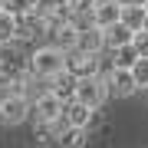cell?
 Returning <instances> with one entry per match:
<instances>
[{"instance_id": "6da1fadb", "label": "cell", "mask_w": 148, "mask_h": 148, "mask_svg": "<svg viewBox=\"0 0 148 148\" xmlns=\"http://www.w3.org/2000/svg\"><path fill=\"white\" fill-rule=\"evenodd\" d=\"M27 66H30V73L36 76V79H53L56 73L66 69V53L56 46V43L53 46H40L36 53L27 59Z\"/></svg>"}, {"instance_id": "7a4b0ae2", "label": "cell", "mask_w": 148, "mask_h": 148, "mask_svg": "<svg viewBox=\"0 0 148 148\" xmlns=\"http://www.w3.org/2000/svg\"><path fill=\"white\" fill-rule=\"evenodd\" d=\"M30 112H33V102L23 92H10L0 99V122H7V125H20Z\"/></svg>"}, {"instance_id": "3957f363", "label": "cell", "mask_w": 148, "mask_h": 148, "mask_svg": "<svg viewBox=\"0 0 148 148\" xmlns=\"http://www.w3.org/2000/svg\"><path fill=\"white\" fill-rule=\"evenodd\" d=\"M106 95H109V82L102 76H82L76 82V99L86 102V106H92V109H99L106 102Z\"/></svg>"}, {"instance_id": "277c9868", "label": "cell", "mask_w": 148, "mask_h": 148, "mask_svg": "<svg viewBox=\"0 0 148 148\" xmlns=\"http://www.w3.org/2000/svg\"><path fill=\"white\" fill-rule=\"evenodd\" d=\"M66 69L73 76H79V79L82 76H99L102 73V59H99V53H86V49L76 46V49L66 53Z\"/></svg>"}, {"instance_id": "5b68a950", "label": "cell", "mask_w": 148, "mask_h": 148, "mask_svg": "<svg viewBox=\"0 0 148 148\" xmlns=\"http://www.w3.org/2000/svg\"><path fill=\"white\" fill-rule=\"evenodd\" d=\"M106 82H109V92L119 95V99H125V95H132V92L138 89L135 73H132V69H122V66H112V69H109Z\"/></svg>"}, {"instance_id": "8992f818", "label": "cell", "mask_w": 148, "mask_h": 148, "mask_svg": "<svg viewBox=\"0 0 148 148\" xmlns=\"http://www.w3.org/2000/svg\"><path fill=\"white\" fill-rule=\"evenodd\" d=\"M63 109H66V102L59 99L56 92H43V95H36V102H33V115H36V122H53V119H59L63 115Z\"/></svg>"}, {"instance_id": "52a82bcc", "label": "cell", "mask_w": 148, "mask_h": 148, "mask_svg": "<svg viewBox=\"0 0 148 148\" xmlns=\"http://www.w3.org/2000/svg\"><path fill=\"white\" fill-rule=\"evenodd\" d=\"M122 0H95V10H92V16H95V27H112V23H119L122 20Z\"/></svg>"}, {"instance_id": "ba28073f", "label": "cell", "mask_w": 148, "mask_h": 148, "mask_svg": "<svg viewBox=\"0 0 148 148\" xmlns=\"http://www.w3.org/2000/svg\"><path fill=\"white\" fill-rule=\"evenodd\" d=\"M76 82H79V76H73L69 69H63V73L53 76V79H46V89L56 92L63 102H69V99H76Z\"/></svg>"}, {"instance_id": "9c48e42d", "label": "cell", "mask_w": 148, "mask_h": 148, "mask_svg": "<svg viewBox=\"0 0 148 148\" xmlns=\"http://www.w3.org/2000/svg\"><path fill=\"white\" fill-rule=\"evenodd\" d=\"M63 112H66L69 125H79V128H89V122H92V115H95V109L86 106V102H79V99H69Z\"/></svg>"}, {"instance_id": "30bf717a", "label": "cell", "mask_w": 148, "mask_h": 148, "mask_svg": "<svg viewBox=\"0 0 148 148\" xmlns=\"http://www.w3.org/2000/svg\"><path fill=\"white\" fill-rule=\"evenodd\" d=\"M79 49H86V53H102L106 49V30L95 27V23L79 30Z\"/></svg>"}, {"instance_id": "8fae6325", "label": "cell", "mask_w": 148, "mask_h": 148, "mask_svg": "<svg viewBox=\"0 0 148 148\" xmlns=\"http://www.w3.org/2000/svg\"><path fill=\"white\" fill-rule=\"evenodd\" d=\"M135 40V30L128 27V23H112V27H106V49H119V46H125V43H132Z\"/></svg>"}, {"instance_id": "7c38bea8", "label": "cell", "mask_w": 148, "mask_h": 148, "mask_svg": "<svg viewBox=\"0 0 148 148\" xmlns=\"http://www.w3.org/2000/svg\"><path fill=\"white\" fill-rule=\"evenodd\" d=\"M49 36H53V43L63 49V53H69V49L79 46V30L73 27V20L63 23V27H56V30H49Z\"/></svg>"}, {"instance_id": "4fadbf2b", "label": "cell", "mask_w": 148, "mask_h": 148, "mask_svg": "<svg viewBox=\"0 0 148 148\" xmlns=\"http://www.w3.org/2000/svg\"><path fill=\"white\" fill-rule=\"evenodd\" d=\"M122 23H128L135 33L148 27V3H138V7H125L122 10Z\"/></svg>"}, {"instance_id": "5bb4252c", "label": "cell", "mask_w": 148, "mask_h": 148, "mask_svg": "<svg viewBox=\"0 0 148 148\" xmlns=\"http://www.w3.org/2000/svg\"><path fill=\"white\" fill-rule=\"evenodd\" d=\"M138 59H142V53L135 49V43H125V46L112 49V66H122V69H132Z\"/></svg>"}, {"instance_id": "9a60e30c", "label": "cell", "mask_w": 148, "mask_h": 148, "mask_svg": "<svg viewBox=\"0 0 148 148\" xmlns=\"http://www.w3.org/2000/svg\"><path fill=\"white\" fill-rule=\"evenodd\" d=\"M86 138H89V128L69 125L66 132L59 135V145H63V148H86Z\"/></svg>"}, {"instance_id": "2e32d148", "label": "cell", "mask_w": 148, "mask_h": 148, "mask_svg": "<svg viewBox=\"0 0 148 148\" xmlns=\"http://www.w3.org/2000/svg\"><path fill=\"white\" fill-rule=\"evenodd\" d=\"M10 40H16V13L0 10V43L7 46Z\"/></svg>"}, {"instance_id": "e0dca14e", "label": "cell", "mask_w": 148, "mask_h": 148, "mask_svg": "<svg viewBox=\"0 0 148 148\" xmlns=\"http://www.w3.org/2000/svg\"><path fill=\"white\" fill-rule=\"evenodd\" d=\"M3 7H7L10 13H16V16H20V13L40 10V0H3Z\"/></svg>"}, {"instance_id": "ac0fdd59", "label": "cell", "mask_w": 148, "mask_h": 148, "mask_svg": "<svg viewBox=\"0 0 148 148\" xmlns=\"http://www.w3.org/2000/svg\"><path fill=\"white\" fill-rule=\"evenodd\" d=\"M132 73H135L138 86H148V56H142V59H138V63L132 66Z\"/></svg>"}, {"instance_id": "d6986e66", "label": "cell", "mask_w": 148, "mask_h": 148, "mask_svg": "<svg viewBox=\"0 0 148 148\" xmlns=\"http://www.w3.org/2000/svg\"><path fill=\"white\" fill-rule=\"evenodd\" d=\"M132 43H135V49H138L142 56H148V27H145V30H138Z\"/></svg>"}, {"instance_id": "ffe728a7", "label": "cell", "mask_w": 148, "mask_h": 148, "mask_svg": "<svg viewBox=\"0 0 148 148\" xmlns=\"http://www.w3.org/2000/svg\"><path fill=\"white\" fill-rule=\"evenodd\" d=\"M138 3H148V0H122V7H138Z\"/></svg>"}, {"instance_id": "44dd1931", "label": "cell", "mask_w": 148, "mask_h": 148, "mask_svg": "<svg viewBox=\"0 0 148 148\" xmlns=\"http://www.w3.org/2000/svg\"><path fill=\"white\" fill-rule=\"evenodd\" d=\"M0 10H7V7H3V0H0Z\"/></svg>"}, {"instance_id": "7402d4cb", "label": "cell", "mask_w": 148, "mask_h": 148, "mask_svg": "<svg viewBox=\"0 0 148 148\" xmlns=\"http://www.w3.org/2000/svg\"><path fill=\"white\" fill-rule=\"evenodd\" d=\"M145 92H148V86H145Z\"/></svg>"}]
</instances>
